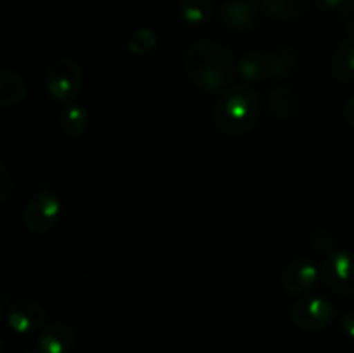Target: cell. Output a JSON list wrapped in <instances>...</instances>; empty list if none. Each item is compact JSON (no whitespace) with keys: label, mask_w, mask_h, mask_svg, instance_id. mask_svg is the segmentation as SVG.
<instances>
[{"label":"cell","mask_w":354,"mask_h":353,"mask_svg":"<svg viewBox=\"0 0 354 353\" xmlns=\"http://www.w3.org/2000/svg\"><path fill=\"white\" fill-rule=\"evenodd\" d=\"M183 66L187 78L206 92L227 89L237 69L228 47L214 40H201L190 45L183 57Z\"/></svg>","instance_id":"cell-1"},{"label":"cell","mask_w":354,"mask_h":353,"mask_svg":"<svg viewBox=\"0 0 354 353\" xmlns=\"http://www.w3.org/2000/svg\"><path fill=\"white\" fill-rule=\"evenodd\" d=\"M261 102L254 90L232 87L223 90L213 109L216 127L227 135H244L258 125Z\"/></svg>","instance_id":"cell-2"},{"label":"cell","mask_w":354,"mask_h":353,"mask_svg":"<svg viewBox=\"0 0 354 353\" xmlns=\"http://www.w3.org/2000/svg\"><path fill=\"white\" fill-rule=\"evenodd\" d=\"M48 96L61 104H71L83 89V69L75 59L62 57L50 62L45 71Z\"/></svg>","instance_id":"cell-3"},{"label":"cell","mask_w":354,"mask_h":353,"mask_svg":"<svg viewBox=\"0 0 354 353\" xmlns=\"http://www.w3.org/2000/svg\"><path fill=\"white\" fill-rule=\"evenodd\" d=\"M62 215V204L57 194L44 189L33 194L23 210V224L31 234H47L55 225Z\"/></svg>","instance_id":"cell-4"},{"label":"cell","mask_w":354,"mask_h":353,"mask_svg":"<svg viewBox=\"0 0 354 353\" xmlns=\"http://www.w3.org/2000/svg\"><path fill=\"white\" fill-rule=\"evenodd\" d=\"M2 315L7 325L17 334H30L44 327L47 311L38 301L30 298H12L2 301Z\"/></svg>","instance_id":"cell-5"},{"label":"cell","mask_w":354,"mask_h":353,"mask_svg":"<svg viewBox=\"0 0 354 353\" xmlns=\"http://www.w3.org/2000/svg\"><path fill=\"white\" fill-rule=\"evenodd\" d=\"M335 317V307L322 296L303 298L290 310V318L303 331H322L332 324Z\"/></svg>","instance_id":"cell-6"},{"label":"cell","mask_w":354,"mask_h":353,"mask_svg":"<svg viewBox=\"0 0 354 353\" xmlns=\"http://www.w3.org/2000/svg\"><path fill=\"white\" fill-rule=\"evenodd\" d=\"M322 279L339 294H354V253H332L322 265Z\"/></svg>","instance_id":"cell-7"},{"label":"cell","mask_w":354,"mask_h":353,"mask_svg":"<svg viewBox=\"0 0 354 353\" xmlns=\"http://www.w3.org/2000/svg\"><path fill=\"white\" fill-rule=\"evenodd\" d=\"M322 275V269H318L317 263L310 258L294 260L292 263L286 266L282 273V286L289 294H301L310 293L315 289L318 282V277Z\"/></svg>","instance_id":"cell-8"},{"label":"cell","mask_w":354,"mask_h":353,"mask_svg":"<svg viewBox=\"0 0 354 353\" xmlns=\"http://www.w3.org/2000/svg\"><path fill=\"white\" fill-rule=\"evenodd\" d=\"M78 343V334L73 325L66 322H52L41 329L37 341L40 353H71Z\"/></svg>","instance_id":"cell-9"},{"label":"cell","mask_w":354,"mask_h":353,"mask_svg":"<svg viewBox=\"0 0 354 353\" xmlns=\"http://www.w3.org/2000/svg\"><path fill=\"white\" fill-rule=\"evenodd\" d=\"M299 93L290 87H277V89L270 90L268 97H266V106H268L270 113L273 116L280 118V120H289L296 114L297 107H299Z\"/></svg>","instance_id":"cell-10"},{"label":"cell","mask_w":354,"mask_h":353,"mask_svg":"<svg viewBox=\"0 0 354 353\" xmlns=\"http://www.w3.org/2000/svg\"><path fill=\"white\" fill-rule=\"evenodd\" d=\"M28 83L19 73L12 69L0 71V106L12 107L26 97Z\"/></svg>","instance_id":"cell-11"},{"label":"cell","mask_w":354,"mask_h":353,"mask_svg":"<svg viewBox=\"0 0 354 353\" xmlns=\"http://www.w3.org/2000/svg\"><path fill=\"white\" fill-rule=\"evenodd\" d=\"M57 123L68 137H82L88 128V113L78 104H66L59 111Z\"/></svg>","instance_id":"cell-12"},{"label":"cell","mask_w":354,"mask_h":353,"mask_svg":"<svg viewBox=\"0 0 354 353\" xmlns=\"http://www.w3.org/2000/svg\"><path fill=\"white\" fill-rule=\"evenodd\" d=\"M332 73L342 83H354V38H348L332 55Z\"/></svg>","instance_id":"cell-13"},{"label":"cell","mask_w":354,"mask_h":353,"mask_svg":"<svg viewBox=\"0 0 354 353\" xmlns=\"http://www.w3.org/2000/svg\"><path fill=\"white\" fill-rule=\"evenodd\" d=\"M223 19L228 26L248 30L256 21V7L249 0H230L223 7Z\"/></svg>","instance_id":"cell-14"},{"label":"cell","mask_w":354,"mask_h":353,"mask_svg":"<svg viewBox=\"0 0 354 353\" xmlns=\"http://www.w3.org/2000/svg\"><path fill=\"white\" fill-rule=\"evenodd\" d=\"M263 9L270 16L283 21L299 19L304 14L308 0H261Z\"/></svg>","instance_id":"cell-15"},{"label":"cell","mask_w":354,"mask_h":353,"mask_svg":"<svg viewBox=\"0 0 354 353\" xmlns=\"http://www.w3.org/2000/svg\"><path fill=\"white\" fill-rule=\"evenodd\" d=\"M237 73L244 82L254 83L266 75V55L258 51H251L242 55L237 64Z\"/></svg>","instance_id":"cell-16"},{"label":"cell","mask_w":354,"mask_h":353,"mask_svg":"<svg viewBox=\"0 0 354 353\" xmlns=\"http://www.w3.org/2000/svg\"><path fill=\"white\" fill-rule=\"evenodd\" d=\"M180 14L183 21L192 26L204 24L213 14V3L211 0H182L180 3Z\"/></svg>","instance_id":"cell-17"},{"label":"cell","mask_w":354,"mask_h":353,"mask_svg":"<svg viewBox=\"0 0 354 353\" xmlns=\"http://www.w3.org/2000/svg\"><path fill=\"white\" fill-rule=\"evenodd\" d=\"M296 59H294L292 51H275L266 55V75L272 78H283L294 69Z\"/></svg>","instance_id":"cell-18"},{"label":"cell","mask_w":354,"mask_h":353,"mask_svg":"<svg viewBox=\"0 0 354 353\" xmlns=\"http://www.w3.org/2000/svg\"><path fill=\"white\" fill-rule=\"evenodd\" d=\"M156 44H158V37H156L154 31L149 30V28H142V30L135 31L131 35L130 42H128V48H130L131 54L144 55L149 54L156 47Z\"/></svg>","instance_id":"cell-19"},{"label":"cell","mask_w":354,"mask_h":353,"mask_svg":"<svg viewBox=\"0 0 354 353\" xmlns=\"http://www.w3.org/2000/svg\"><path fill=\"white\" fill-rule=\"evenodd\" d=\"M14 190V182L10 179L9 170L6 168V165H0V204H6L10 199Z\"/></svg>","instance_id":"cell-20"},{"label":"cell","mask_w":354,"mask_h":353,"mask_svg":"<svg viewBox=\"0 0 354 353\" xmlns=\"http://www.w3.org/2000/svg\"><path fill=\"white\" fill-rule=\"evenodd\" d=\"M317 3L330 12H348L354 6V0H317Z\"/></svg>","instance_id":"cell-21"},{"label":"cell","mask_w":354,"mask_h":353,"mask_svg":"<svg viewBox=\"0 0 354 353\" xmlns=\"http://www.w3.org/2000/svg\"><path fill=\"white\" fill-rule=\"evenodd\" d=\"M341 327L349 338L354 339V310L346 311L344 315L341 317Z\"/></svg>","instance_id":"cell-22"},{"label":"cell","mask_w":354,"mask_h":353,"mask_svg":"<svg viewBox=\"0 0 354 353\" xmlns=\"http://www.w3.org/2000/svg\"><path fill=\"white\" fill-rule=\"evenodd\" d=\"M344 120L349 127L354 128V97L344 104Z\"/></svg>","instance_id":"cell-23"},{"label":"cell","mask_w":354,"mask_h":353,"mask_svg":"<svg viewBox=\"0 0 354 353\" xmlns=\"http://www.w3.org/2000/svg\"><path fill=\"white\" fill-rule=\"evenodd\" d=\"M28 353H40V352H38V350H35V352H28Z\"/></svg>","instance_id":"cell-24"}]
</instances>
